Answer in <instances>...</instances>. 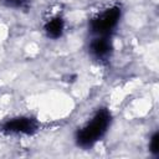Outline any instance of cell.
I'll return each instance as SVG.
<instances>
[{
    "mask_svg": "<svg viewBox=\"0 0 159 159\" xmlns=\"http://www.w3.org/2000/svg\"><path fill=\"white\" fill-rule=\"evenodd\" d=\"M111 124V113L106 108H101L96 112L93 118L81 128L76 134V142L82 148H89L98 142L107 132Z\"/></svg>",
    "mask_w": 159,
    "mask_h": 159,
    "instance_id": "1",
    "label": "cell"
},
{
    "mask_svg": "<svg viewBox=\"0 0 159 159\" xmlns=\"http://www.w3.org/2000/svg\"><path fill=\"white\" fill-rule=\"evenodd\" d=\"M120 17V7L112 6L91 20V31L98 36H108L117 26Z\"/></svg>",
    "mask_w": 159,
    "mask_h": 159,
    "instance_id": "2",
    "label": "cell"
},
{
    "mask_svg": "<svg viewBox=\"0 0 159 159\" xmlns=\"http://www.w3.org/2000/svg\"><path fill=\"white\" fill-rule=\"evenodd\" d=\"M39 123L31 117H17L7 120L1 127V130L7 134H32L37 130Z\"/></svg>",
    "mask_w": 159,
    "mask_h": 159,
    "instance_id": "3",
    "label": "cell"
},
{
    "mask_svg": "<svg viewBox=\"0 0 159 159\" xmlns=\"http://www.w3.org/2000/svg\"><path fill=\"white\" fill-rule=\"evenodd\" d=\"M89 52L96 60L101 62L107 61L112 53V43L108 36H97L93 39L89 45Z\"/></svg>",
    "mask_w": 159,
    "mask_h": 159,
    "instance_id": "4",
    "label": "cell"
},
{
    "mask_svg": "<svg viewBox=\"0 0 159 159\" xmlns=\"http://www.w3.org/2000/svg\"><path fill=\"white\" fill-rule=\"evenodd\" d=\"M63 30H65V21L60 16L52 17L51 20H48L45 24V32L51 39L61 37L63 34Z\"/></svg>",
    "mask_w": 159,
    "mask_h": 159,
    "instance_id": "5",
    "label": "cell"
},
{
    "mask_svg": "<svg viewBox=\"0 0 159 159\" xmlns=\"http://www.w3.org/2000/svg\"><path fill=\"white\" fill-rule=\"evenodd\" d=\"M5 5L15 9H27L30 0H2Z\"/></svg>",
    "mask_w": 159,
    "mask_h": 159,
    "instance_id": "6",
    "label": "cell"
},
{
    "mask_svg": "<svg viewBox=\"0 0 159 159\" xmlns=\"http://www.w3.org/2000/svg\"><path fill=\"white\" fill-rule=\"evenodd\" d=\"M150 152L154 155L159 154V134L158 133H154L150 139Z\"/></svg>",
    "mask_w": 159,
    "mask_h": 159,
    "instance_id": "7",
    "label": "cell"
}]
</instances>
